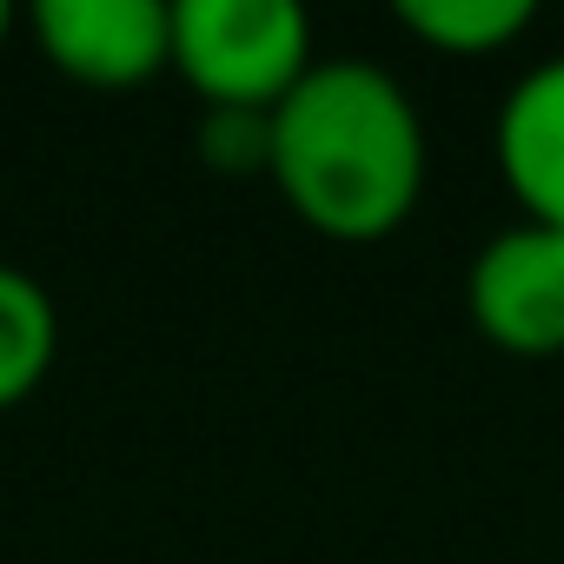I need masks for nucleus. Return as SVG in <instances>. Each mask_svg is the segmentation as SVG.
Masks as SVG:
<instances>
[{"label":"nucleus","mask_w":564,"mask_h":564,"mask_svg":"<svg viewBox=\"0 0 564 564\" xmlns=\"http://www.w3.org/2000/svg\"><path fill=\"white\" fill-rule=\"evenodd\" d=\"M8 34H14V8L0 0V47H8Z\"/></svg>","instance_id":"9"},{"label":"nucleus","mask_w":564,"mask_h":564,"mask_svg":"<svg viewBox=\"0 0 564 564\" xmlns=\"http://www.w3.org/2000/svg\"><path fill=\"white\" fill-rule=\"evenodd\" d=\"M392 21L419 47H432V54L491 61V54L518 47L538 28V8H531V0H399Z\"/></svg>","instance_id":"7"},{"label":"nucleus","mask_w":564,"mask_h":564,"mask_svg":"<svg viewBox=\"0 0 564 564\" xmlns=\"http://www.w3.org/2000/svg\"><path fill=\"white\" fill-rule=\"evenodd\" d=\"M34 41L54 74L94 94H127L173 74V8L160 0H41Z\"/></svg>","instance_id":"4"},{"label":"nucleus","mask_w":564,"mask_h":564,"mask_svg":"<svg viewBox=\"0 0 564 564\" xmlns=\"http://www.w3.org/2000/svg\"><path fill=\"white\" fill-rule=\"evenodd\" d=\"M465 313L485 346L511 359L564 352V232L518 219L491 232L465 265Z\"/></svg>","instance_id":"3"},{"label":"nucleus","mask_w":564,"mask_h":564,"mask_svg":"<svg viewBox=\"0 0 564 564\" xmlns=\"http://www.w3.org/2000/svg\"><path fill=\"white\" fill-rule=\"evenodd\" d=\"M425 173V120L405 80L372 61H319L272 107V186L319 239H392L419 213Z\"/></svg>","instance_id":"1"},{"label":"nucleus","mask_w":564,"mask_h":564,"mask_svg":"<svg viewBox=\"0 0 564 564\" xmlns=\"http://www.w3.org/2000/svg\"><path fill=\"white\" fill-rule=\"evenodd\" d=\"M61 359V313L54 293L34 272L0 259V412H14L21 399H34L47 386Z\"/></svg>","instance_id":"6"},{"label":"nucleus","mask_w":564,"mask_h":564,"mask_svg":"<svg viewBox=\"0 0 564 564\" xmlns=\"http://www.w3.org/2000/svg\"><path fill=\"white\" fill-rule=\"evenodd\" d=\"M491 153H498V180L511 186L524 219L564 232V54L531 67L505 94Z\"/></svg>","instance_id":"5"},{"label":"nucleus","mask_w":564,"mask_h":564,"mask_svg":"<svg viewBox=\"0 0 564 564\" xmlns=\"http://www.w3.org/2000/svg\"><path fill=\"white\" fill-rule=\"evenodd\" d=\"M313 67V14L293 0H180L173 8V74L206 107L272 113Z\"/></svg>","instance_id":"2"},{"label":"nucleus","mask_w":564,"mask_h":564,"mask_svg":"<svg viewBox=\"0 0 564 564\" xmlns=\"http://www.w3.org/2000/svg\"><path fill=\"white\" fill-rule=\"evenodd\" d=\"M193 153L219 180H272V113L206 107L199 127H193Z\"/></svg>","instance_id":"8"}]
</instances>
